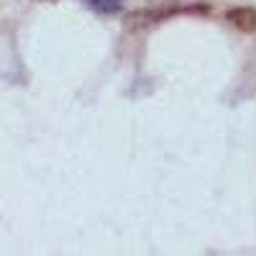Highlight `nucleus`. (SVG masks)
Instances as JSON below:
<instances>
[{
    "instance_id": "1",
    "label": "nucleus",
    "mask_w": 256,
    "mask_h": 256,
    "mask_svg": "<svg viewBox=\"0 0 256 256\" xmlns=\"http://www.w3.org/2000/svg\"><path fill=\"white\" fill-rule=\"evenodd\" d=\"M226 18L236 28H241V31H248L251 34L256 28V13H254V8H233V10H228Z\"/></svg>"
},
{
    "instance_id": "2",
    "label": "nucleus",
    "mask_w": 256,
    "mask_h": 256,
    "mask_svg": "<svg viewBox=\"0 0 256 256\" xmlns=\"http://www.w3.org/2000/svg\"><path fill=\"white\" fill-rule=\"evenodd\" d=\"M126 0H90V6L100 13H118Z\"/></svg>"
}]
</instances>
